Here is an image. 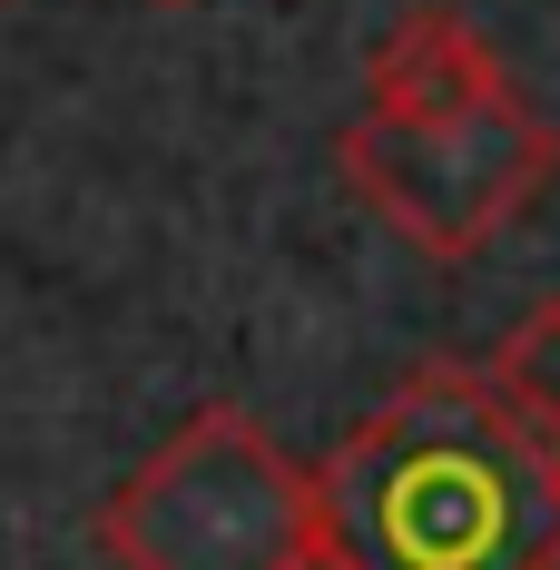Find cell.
Here are the masks:
<instances>
[{
  "label": "cell",
  "mask_w": 560,
  "mask_h": 570,
  "mask_svg": "<svg viewBox=\"0 0 560 570\" xmlns=\"http://www.w3.org/2000/svg\"><path fill=\"white\" fill-rule=\"evenodd\" d=\"M551 492H560V443H551Z\"/></svg>",
  "instance_id": "obj_6"
},
{
  "label": "cell",
  "mask_w": 560,
  "mask_h": 570,
  "mask_svg": "<svg viewBox=\"0 0 560 570\" xmlns=\"http://www.w3.org/2000/svg\"><path fill=\"white\" fill-rule=\"evenodd\" d=\"M492 384H502V403L531 423V433H551V443H560V295H541V305L502 335Z\"/></svg>",
  "instance_id": "obj_4"
},
{
  "label": "cell",
  "mask_w": 560,
  "mask_h": 570,
  "mask_svg": "<svg viewBox=\"0 0 560 570\" xmlns=\"http://www.w3.org/2000/svg\"><path fill=\"white\" fill-rule=\"evenodd\" d=\"M295 570H354V561H344L335 541H325V531H315V551H305V561H295Z\"/></svg>",
  "instance_id": "obj_5"
},
{
  "label": "cell",
  "mask_w": 560,
  "mask_h": 570,
  "mask_svg": "<svg viewBox=\"0 0 560 570\" xmlns=\"http://www.w3.org/2000/svg\"><path fill=\"white\" fill-rule=\"evenodd\" d=\"M335 168L354 177V197L413 256L462 266L511 217L541 207V187L560 177V128L521 99V79H502L492 99H462V109H433V118L354 109L344 138H335Z\"/></svg>",
  "instance_id": "obj_3"
},
{
  "label": "cell",
  "mask_w": 560,
  "mask_h": 570,
  "mask_svg": "<svg viewBox=\"0 0 560 570\" xmlns=\"http://www.w3.org/2000/svg\"><path fill=\"white\" fill-rule=\"evenodd\" d=\"M315 492L354 570H560L551 433H531L472 364L393 384L335 462H315Z\"/></svg>",
  "instance_id": "obj_1"
},
{
  "label": "cell",
  "mask_w": 560,
  "mask_h": 570,
  "mask_svg": "<svg viewBox=\"0 0 560 570\" xmlns=\"http://www.w3.org/2000/svg\"><path fill=\"white\" fill-rule=\"evenodd\" d=\"M158 10H187V0H158Z\"/></svg>",
  "instance_id": "obj_7"
},
{
  "label": "cell",
  "mask_w": 560,
  "mask_h": 570,
  "mask_svg": "<svg viewBox=\"0 0 560 570\" xmlns=\"http://www.w3.org/2000/svg\"><path fill=\"white\" fill-rule=\"evenodd\" d=\"M315 531H325L315 472L246 403H197L99 502V551L118 570H295Z\"/></svg>",
  "instance_id": "obj_2"
}]
</instances>
